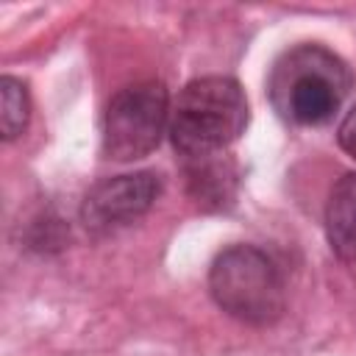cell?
<instances>
[{"mask_svg": "<svg viewBox=\"0 0 356 356\" xmlns=\"http://www.w3.org/2000/svg\"><path fill=\"white\" fill-rule=\"evenodd\" d=\"M220 156V153H217ZM217 156H200V159H186L189 161V184L195 186V197L206 200V203H222L225 197H231V184L234 175H228L225 164Z\"/></svg>", "mask_w": 356, "mask_h": 356, "instance_id": "7", "label": "cell"}, {"mask_svg": "<svg viewBox=\"0 0 356 356\" xmlns=\"http://www.w3.org/2000/svg\"><path fill=\"white\" fill-rule=\"evenodd\" d=\"M353 86L350 67L328 47L303 42L284 50L267 78V95L281 120L312 128L339 111Z\"/></svg>", "mask_w": 356, "mask_h": 356, "instance_id": "1", "label": "cell"}, {"mask_svg": "<svg viewBox=\"0 0 356 356\" xmlns=\"http://www.w3.org/2000/svg\"><path fill=\"white\" fill-rule=\"evenodd\" d=\"M214 303L239 323L270 325L286 309V289L275 261L256 245H231L209 270Z\"/></svg>", "mask_w": 356, "mask_h": 356, "instance_id": "3", "label": "cell"}, {"mask_svg": "<svg viewBox=\"0 0 356 356\" xmlns=\"http://www.w3.org/2000/svg\"><path fill=\"white\" fill-rule=\"evenodd\" d=\"M170 125V95L161 81L122 86L103 114V153L114 161H134L153 153Z\"/></svg>", "mask_w": 356, "mask_h": 356, "instance_id": "4", "label": "cell"}, {"mask_svg": "<svg viewBox=\"0 0 356 356\" xmlns=\"http://www.w3.org/2000/svg\"><path fill=\"white\" fill-rule=\"evenodd\" d=\"M248 125V97L234 78L206 75L189 81L172 111L170 139L184 159L222 153Z\"/></svg>", "mask_w": 356, "mask_h": 356, "instance_id": "2", "label": "cell"}, {"mask_svg": "<svg viewBox=\"0 0 356 356\" xmlns=\"http://www.w3.org/2000/svg\"><path fill=\"white\" fill-rule=\"evenodd\" d=\"M337 142H339V147H342L348 156L356 159V103H353V108L345 114V120L339 122Z\"/></svg>", "mask_w": 356, "mask_h": 356, "instance_id": "9", "label": "cell"}, {"mask_svg": "<svg viewBox=\"0 0 356 356\" xmlns=\"http://www.w3.org/2000/svg\"><path fill=\"white\" fill-rule=\"evenodd\" d=\"M161 195V178L150 170L114 175L95 184L81 203V222L89 234H111L145 217Z\"/></svg>", "mask_w": 356, "mask_h": 356, "instance_id": "5", "label": "cell"}, {"mask_svg": "<svg viewBox=\"0 0 356 356\" xmlns=\"http://www.w3.org/2000/svg\"><path fill=\"white\" fill-rule=\"evenodd\" d=\"M325 236L342 261H356V172L342 175L325 203Z\"/></svg>", "mask_w": 356, "mask_h": 356, "instance_id": "6", "label": "cell"}, {"mask_svg": "<svg viewBox=\"0 0 356 356\" xmlns=\"http://www.w3.org/2000/svg\"><path fill=\"white\" fill-rule=\"evenodd\" d=\"M0 95H3V139L11 142L28 125L31 97H28V86L19 78H14V75H3Z\"/></svg>", "mask_w": 356, "mask_h": 356, "instance_id": "8", "label": "cell"}]
</instances>
